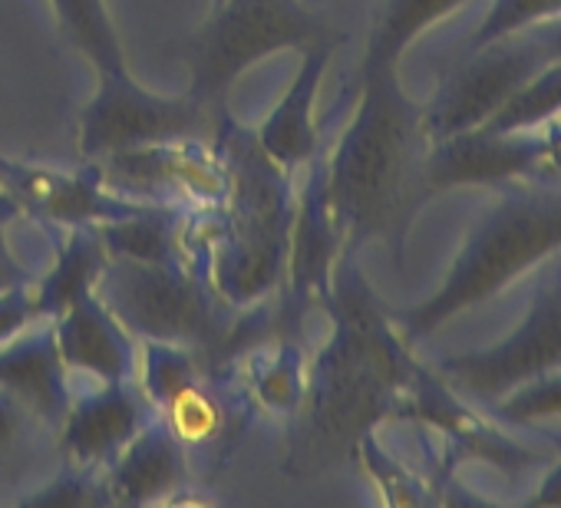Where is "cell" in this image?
Here are the masks:
<instances>
[{
  "label": "cell",
  "instance_id": "1",
  "mask_svg": "<svg viewBox=\"0 0 561 508\" xmlns=\"http://www.w3.org/2000/svg\"><path fill=\"white\" fill-rule=\"evenodd\" d=\"M228 165V195L211 211H195V231L179 224V258L198 272L228 308L271 301L285 281L295 231V175L280 172L238 126L215 129Z\"/></svg>",
  "mask_w": 561,
  "mask_h": 508
},
{
  "label": "cell",
  "instance_id": "2",
  "mask_svg": "<svg viewBox=\"0 0 561 508\" xmlns=\"http://www.w3.org/2000/svg\"><path fill=\"white\" fill-rule=\"evenodd\" d=\"M96 295L139 344L162 340L188 347L205 370H215L234 308L188 265L110 258Z\"/></svg>",
  "mask_w": 561,
  "mask_h": 508
},
{
  "label": "cell",
  "instance_id": "3",
  "mask_svg": "<svg viewBox=\"0 0 561 508\" xmlns=\"http://www.w3.org/2000/svg\"><path fill=\"white\" fill-rule=\"evenodd\" d=\"M403 142L407 113L387 90V80L374 77L351 129L324 162L328 198L341 238H360L387 218L400 182Z\"/></svg>",
  "mask_w": 561,
  "mask_h": 508
},
{
  "label": "cell",
  "instance_id": "4",
  "mask_svg": "<svg viewBox=\"0 0 561 508\" xmlns=\"http://www.w3.org/2000/svg\"><path fill=\"white\" fill-rule=\"evenodd\" d=\"M324 24L308 0H221L192 47V96L211 113L251 64L291 47L324 41Z\"/></svg>",
  "mask_w": 561,
  "mask_h": 508
},
{
  "label": "cell",
  "instance_id": "5",
  "mask_svg": "<svg viewBox=\"0 0 561 508\" xmlns=\"http://www.w3.org/2000/svg\"><path fill=\"white\" fill-rule=\"evenodd\" d=\"M215 132L211 109L185 96H159L142 90L126 70L100 73V86L80 116V152L87 162L142 149L156 142L208 139Z\"/></svg>",
  "mask_w": 561,
  "mask_h": 508
},
{
  "label": "cell",
  "instance_id": "6",
  "mask_svg": "<svg viewBox=\"0 0 561 508\" xmlns=\"http://www.w3.org/2000/svg\"><path fill=\"white\" fill-rule=\"evenodd\" d=\"M110 192L182 215L211 211L228 195V165L208 139L156 142L90 162Z\"/></svg>",
  "mask_w": 561,
  "mask_h": 508
},
{
  "label": "cell",
  "instance_id": "7",
  "mask_svg": "<svg viewBox=\"0 0 561 508\" xmlns=\"http://www.w3.org/2000/svg\"><path fill=\"white\" fill-rule=\"evenodd\" d=\"M0 185H4V195L14 211L37 218L44 224L64 228V231L119 221L149 208L146 201H133V198L110 192L90 162L87 169L60 172V169L27 165V162L0 155Z\"/></svg>",
  "mask_w": 561,
  "mask_h": 508
},
{
  "label": "cell",
  "instance_id": "8",
  "mask_svg": "<svg viewBox=\"0 0 561 508\" xmlns=\"http://www.w3.org/2000/svg\"><path fill=\"white\" fill-rule=\"evenodd\" d=\"M149 419L152 406L136 380L73 386V403L57 429L60 465L103 472Z\"/></svg>",
  "mask_w": 561,
  "mask_h": 508
},
{
  "label": "cell",
  "instance_id": "9",
  "mask_svg": "<svg viewBox=\"0 0 561 508\" xmlns=\"http://www.w3.org/2000/svg\"><path fill=\"white\" fill-rule=\"evenodd\" d=\"M60 360L73 377L93 383H126L139 370V340L110 314L100 295H87L50 321Z\"/></svg>",
  "mask_w": 561,
  "mask_h": 508
},
{
  "label": "cell",
  "instance_id": "10",
  "mask_svg": "<svg viewBox=\"0 0 561 508\" xmlns=\"http://www.w3.org/2000/svg\"><path fill=\"white\" fill-rule=\"evenodd\" d=\"M100 475L106 488V505L169 501L192 485V455L152 413V419Z\"/></svg>",
  "mask_w": 561,
  "mask_h": 508
},
{
  "label": "cell",
  "instance_id": "11",
  "mask_svg": "<svg viewBox=\"0 0 561 508\" xmlns=\"http://www.w3.org/2000/svg\"><path fill=\"white\" fill-rule=\"evenodd\" d=\"M0 390L18 396L54 432L60 429L73 403V380L60 360L50 321H37L0 344Z\"/></svg>",
  "mask_w": 561,
  "mask_h": 508
},
{
  "label": "cell",
  "instance_id": "12",
  "mask_svg": "<svg viewBox=\"0 0 561 508\" xmlns=\"http://www.w3.org/2000/svg\"><path fill=\"white\" fill-rule=\"evenodd\" d=\"M311 175L305 178V188L298 192V205H295V231H291V251H288V301L298 318L308 311L311 301L321 298L334 251L341 244V231L331 211V198H328V182H324V162H318V155L308 162Z\"/></svg>",
  "mask_w": 561,
  "mask_h": 508
},
{
  "label": "cell",
  "instance_id": "13",
  "mask_svg": "<svg viewBox=\"0 0 561 508\" xmlns=\"http://www.w3.org/2000/svg\"><path fill=\"white\" fill-rule=\"evenodd\" d=\"M334 44L337 41L324 37V41L305 47V64H301L295 83L285 90L274 113L254 132L261 152L288 175H295L298 169H308V162L318 155L321 139H318V123H314V103H318L321 77L334 54Z\"/></svg>",
  "mask_w": 561,
  "mask_h": 508
},
{
  "label": "cell",
  "instance_id": "14",
  "mask_svg": "<svg viewBox=\"0 0 561 508\" xmlns=\"http://www.w3.org/2000/svg\"><path fill=\"white\" fill-rule=\"evenodd\" d=\"M156 419L169 426V432L192 452L225 446L241 423H248L251 400L241 390H231L225 383L215 386V370H202L195 380L179 386L165 403H159Z\"/></svg>",
  "mask_w": 561,
  "mask_h": 508
},
{
  "label": "cell",
  "instance_id": "15",
  "mask_svg": "<svg viewBox=\"0 0 561 508\" xmlns=\"http://www.w3.org/2000/svg\"><path fill=\"white\" fill-rule=\"evenodd\" d=\"M110 262V251L93 228H67L64 241L57 244V258L44 272V278L31 288L41 321L60 318L67 308L83 301L96 291V281Z\"/></svg>",
  "mask_w": 561,
  "mask_h": 508
},
{
  "label": "cell",
  "instance_id": "16",
  "mask_svg": "<svg viewBox=\"0 0 561 508\" xmlns=\"http://www.w3.org/2000/svg\"><path fill=\"white\" fill-rule=\"evenodd\" d=\"M57 452V432L44 426L18 396L0 390V488H24L44 482L41 465Z\"/></svg>",
  "mask_w": 561,
  "mask_h": 508
},
{
  "label": "cell",
  "instance_id": "17",
  "mask_svg": "<svg viewBox=\"0 0 561 508\" xmlns=\"http://www.w3.org/2000/svg\"><path fill=\"white\" fill-rule=\"evenodd\" d=\"M179 224L182 211L165 205H149L129 218L96 224L110 258L129 262H182L179 258Z\"/></svg>",
  "mask_w": 561,
  "mask_h": 508
},
{
  "label": "cell",
  "instance_id": "18",
  "mask_svg": "<svg viewBox=\"0 0 561 508\" xmlns=\"http://www.w3.org/2000/svg\"><path fill=\"white\" fill-rule=\"evenodd\" d=\"M244 393L251 406H261L267 413H298L308 396V360L305 347L298 340H280L271 357H257L251 367V377L244 383Z\"/></svg>",
  "mask_w": 561,
  "mask_h": 508
},
{
  "label": "cell",
  "instance_id": "19",
  "mask_svg": "<svg viewBox=\"0 0 561 508\" xmlns=\"http://www.w3.org/2000/svg\"><path fill=\"white\" fill-rule=\"evenodd\" d=\"M54 8H57L64 31L87 54V60H93L96 73L126 70L123 50H119V41H116V31L110 24L103 0H54Z\"/></svg>",
  "mask_w": 561,
  "mask_h": 508
},
{
  "label": "cell",
  "instance_id": "20",
  "mask_svg": "<svg viewBox=\"0 0 561 508\" xmlns=\"http://www.w3.org/2000/svg\"><path fill=\"white\" fill-rule=\"evenodd\" d=\"M449 0H387V11L380 21V31L370 44V70L393 60V54L423 27L430 24Z\"/></svg>",
  "mask_w": 561,
  "mask_h": 508
},
{
  "label": "cell",
  "instance_id": "21",
  "mask_svg": "<svg viewBox=\"0 0 561 508\" xmlns=\"http://www.w3.org/2000/svg\"><path fill=\"white\" fill-rule=\"evenodd\" d=\"M37 304H34V291L31 285L11 288V291H0V344L14 340L18 334H24L31 324H37Z\"/></svg>",
  "mask_w": 561,
  "mask_h": 508
},
{
  "label": "cell",
  "instance_id": "22",
  "mask_svg": "<svg viewBox=\"0 0 561 508\" xmlns=\"http://www.w3.org/2000/svg\"><path fill=\"white\" fill-rule=\"evenodd\" d=\"M21 285H31V272L21 265V258L14 254V247L4 234V221H0V291H11Z\"/></svg>",
  "mask_w": 561,
  "mask_h": 508
},
{
  "label": "cell",
  "instance_id": "23",
  "mask_svg": "<svg viewBox=\"0 0 561 508\" xmlns=\"http://www.w3.org/2000/svg\"><path fill=\"white\" fill-rule=\"evenodd\" d=\"M0 205H11V201H8V195H4V185H0Z\"/></svg>",
  "mask_w": 561,
  "mask_h": 508
},
{
  "label": "cell",
  "instance_id": "24",
  "mask_svg": "<svg viewBox=\"0 0 561 508\" xmlns=\"http://www.w3.org/2000/svg\"><path fill=\"white\" fill-rule=\"evenodd\" d=\"M308 4H311V8H321V4H324V0H308Z\"/></svg>",
  "mask_w": 561,
  "mask_h": 508
},
{
  "label": "cell",
  "instance_id": "25",
  "mask_svg": "<svg viewBox=\"0 0 561 508\" xmlns=\"http://www.w3.org/2000/svg\"><path fill=\"white\" fill-rule=\"evenodd\" d=\"M211 4H221V0H211Z\"/></svg>",
  "mask_w": 561,
  "mask_h": 508
}]
</instances>
